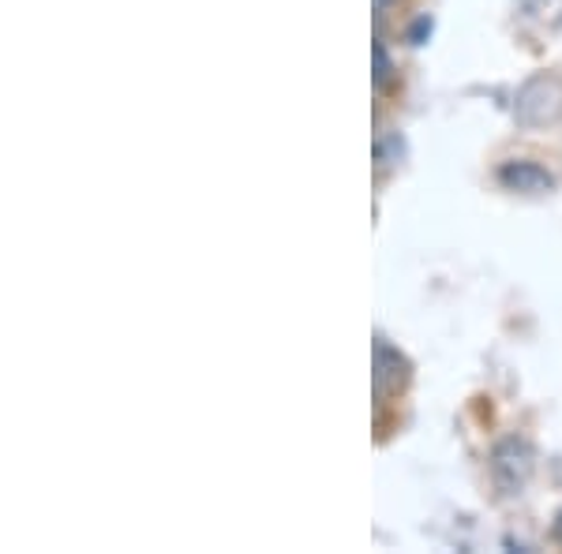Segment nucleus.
Returning <instances> with one entry per match:
<instances>
[{
	"mask_svg": "<svg viewBox=\"0 0 562 554\" xmlns=\"http://www.w3.org/2000/svg\"><path fill=\"white\" fill-rule=\"evenodd\" d=\"M532 476V446L525 439H503L492 450V479L503 495H521Z\"/></svg>",
	"mask_w": 562,
	"mask_h": 554,
	"instance_id": "obj_1",
	"label": "nucleus"
},
{
	"mask_svg": "<svg viewBox=\"0 0 562 554\" xmlns=\"http://www.w3.org/2000/svg\"><path fill=\"white\" fill-rule=\"evenodd\" d=\"M562 116V83L555 79H537V83H529L521 90L518 98V121L521 124H532V128H540V124H551Z\"/></svg>",
	"mask_w": 562,
	"mask_h": 554,
	"instance_id": "obj_2",
	"label": "nucleus"
},
{
	"mask_svg": "<svg viewBox=\"0 0 562 554\" xmlns=\"http://www.w3.org/2000/svg\"><path fill=\"white\" fill-rule=\"evenodd\" d=\"M498 184H503L506 192L543 195L555 188V180H551V172L540 169L537 161H506V166L498 169Z\"/></svg>",
	"mask_w": 562,
	"mask_h": 554,
	"instance_id": "obj_3",
	"label": "nucleus"
},
{
	"mask_svg": "<svg viewBox=\"0 0 562 554\" xmlns=\"http://www.w3.org/2000/svg\"><path fill=\"white\" fill-rule=\"evenodd\" d=\"M371 60H375V68H371V79H375V87L383 90L390 83V71H394V65H390V53L386 45L375 38V45H371Z\"/></svg>",
	"mask_w": 562,
	"mask_h": 554,
	"instance_id": "obj_4",
	"label": "nucleus"
},
{
	"mask_svg": "<svg viewBox=\"0 0 562 554\" xmlns=\"http://www.w3.org/2000/svg\"><path fill=\"white\" fill-rule=\"evenodd\" d=\"M428 34H431V20H428V15H420V20H416V23L409 26V42H413V45H420L424 38H428Z\"/></svg>",
	"mask_w": 562,
	"mask_h": 554,
	"instance_id": "obj_5",
	"label": "nucleus"
},
{
	"mask_svg": "<svg viewBox=\"0 0 562 554\" xmlns=\"http://www.w3.org/2000/svg\"><path fill=\"white\" fill-rule=\"evenodd\" d=\"M379 4H397V0H379Z\"/></svg>",
	"mask_w": 562,
	"mask_h": 554,
	"instance_id": "obj_6",
	"label": "nucleus"
},
{
	"mask_svg": "<svg viewBox=\"0 0 562 554\" xmlns=\"http://www.w3.org/2000/svg\"><path fill=\"white\" fill-rule=\"evenodd\" d=\"M559 517H562V513H559ZM559 535H562V524H559Z\"/></svg>",
	"mask_w": 562,
	"mask_h": 554,
	"instance_id": "obj_7",
	"label": "nucleus"
}]
</instances>
